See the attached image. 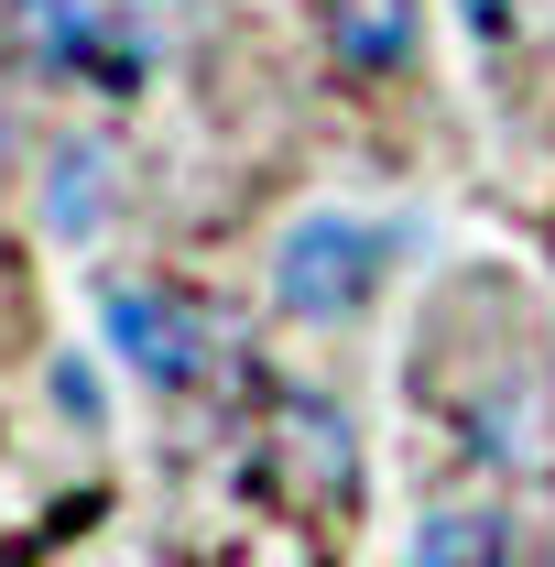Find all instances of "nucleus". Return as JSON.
I'll list each match as a JSON object with an SVG mask.
<instances>
[{
	"label": "nucleus",
	"mask_w": 555,
	"mask_h": 567,
	"mask_svg": "<svg viewBox=\"0 0 555 567\" xmlns=\"http://www.w3.org/2000/svg\"><path fill=\"white\" fill-rule=\"evenodd\" d=\"M327 44L348 76H392L415 55V0H327Z\"/></svg>",
	"instance_id": "20e7f679"
},
{
	"label": "nucleus",
	"mask_w": 555,
	"mask_h": 567,
	"mask_svg": "<svg viewBox=\"0 0 555 567\" xmlns=\"http://www.w3.org/2000/svg\"><path fill=\"white\" fill-rule=\"evenodd\" d=\"M404 567H512V524L501 513H425Z\"/></svg>",
	"instance_id": "423d86ee"
},
{
	"label": "nucleus",
	"mask_w": 555,
	"mask_h": 567,
	"mask_svg": "<svg viewBox=\"0 0 555 567\" xmlns=\"http://www.w3.org/2000/svg\"><path fill=\"white\" fill-rule=\"evenodd\" d=\"M55 404H66L76 425H98V382H87V360H55Z\"/></svg>",
	"instance_id": "0eeeda50"
},
{
	"label": "nucleus",
	"mask_w": 555,
	"mask_h": 567,
	"mask_svg": "<svg viewBox=\"0 0 555 567\" xmlns=\"http://www.w3.org/2000/svg\"><path fill=\"white\" fill-rule=\"evenodd\" d=\"M98 317H109V350L132 360L153 393H186V382H208L218 360V317L197 295H175V284H109L98 295Z\"/></svg>",
	"instance_id": "f03ea898"
},
{
	"label": "nucleus",
	"mask_w": 555,
	"mask_h": 567,
	"mask_svg": "<svg viewBox=\"0 0 555 567\" xmlns=\"http://www.w3.org/2000/svg\"><path fill=\"white\" fill-rule=\"evenodd\" d=\"M98 218H109V142H55V164H44V229L87 240Z\"/></svg>",
	"instance_id": "39448f33"
},
{
	"label": "nucleus",
	"mask_w": 555,
	"mask_h": 567,
	"mask_svg": "<svg viewBox=\"0 0 555 567\" xmlns=\"http://www.w3.org/2000/svg\"><path fill=\"white\" fill-rule=\"evenodd\" d=\"M392 251H404V240H392V229H370V218L305 208V218L273 240V306H283V317H305V328H338V317H359V306L381 295Z\"/></svg>",
	"instance_id": "f257e3e1"
},
{
	"label": "nucleus",
	"mask_w": 555,
	"mask_h": 567,
	"mask_svg": "<svg viewBox=\"0 0 555 567\" xmlns=\"http://www.w3.org/2000/svg\"><path fill=\"white\" fill-rule=\"evenodd\" d=\"M11 11V55L44 87H98V55H109V11L98 0H0Z\"/></svg>",
	"instance_id": "7ed1b4c3"
},
{
	"label": "nucleus",
	"mask_w": 555,
	"mask_h": 567,
	"mask_svg": "<svg viewBox=\"0 0 555 567\" xmlns=\"http://www.w3.org/2000/svg\"><path fill=\"white\" fill-rule=\"evenodd\" d=\"M0 153H11V121H0Z\"/></svg>",
	"instance_id": "6e6552de"
}]
</instances>
